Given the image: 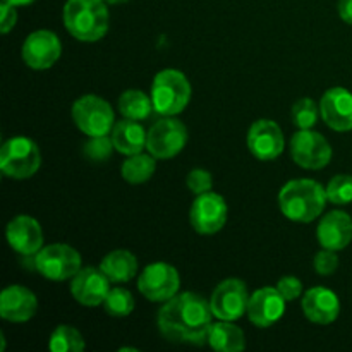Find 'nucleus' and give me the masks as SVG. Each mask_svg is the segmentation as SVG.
I'll list each match as a JSON object with an SVG mask.
<instances>
[{"instance_id": "nucleus-12", "label": "nucleus", "mask_w": 352, "mask_h": 352, "mask_svg": "<svg viewBox=\"0 0 352 352\" xmlns=\"http://www.w3.org/2000/svg\"><path fill=\"white\" fill-rule=\"evenodd\" d=\"M227 203L223 196L208 191L196 196L189 210L191 227L201 236H213L220 232L227 222Z\"/></svg>"}, {"instance_id": "nucleus-16", "label": "nucleus", "mask_w": 352, "mask_h": 352, "mask_svg": "<svg viewBox=\"0 0 352 352\" xmlns=\"http://www.w3.org/2000/svg\"><path fill=\"white\" fill-rule=\"evenodd\" d=\"M285 302L277 287H261L251 294L246 315L254 327L268 329L284 316Z\"/></svg>"}, {"instance_id": "nucleus-13", "label": "nucleus", "mask_w": 352, "mask_h": 352, "mask_svg": "<svg viewBox=\"0 0 352 352\" xmlns=\"http://www.w3.org/2000/svg\"><path fill=\"white\" fill-rule=\"evenodd\" d=\"M62 43L54 31L38 30L28 34L24 40L21 55L28 67L34 71H45L55 65V62L60 58Z\"/></svg>"}, {"instance_id": "nucleus-32", "label": "nucleus", "mask_w": 352, "mask_h": 352, "mask_svg": "<svg viewBox=\"0 0 352 352\" xmlns=\"http://www.w3.org/2000/svg\"><path fill=\"white\" fill-rule=\"evenodd\" d=\"M186 184H188L189 191L195 192V195L198 196L203 195V192L212 191L213 177L208 170H205V168H192L188 174Z\"/></svg>"}, {"instance_id": "nucleus-9", "label": "nucleus", "mask_w": 352, "mask_h": 352, "mask_svg": "<svg viewBox=\"0 0 352 352\" xmlns=\"http://www.w3.org/2000/svg\"><path fill=\"white\" fill-rule=\"evenodd\" d=\"M289 150H291V157L296 165L306 168V170H320V168L327 167L333 155L327 138L313 129H299L291 138Z\"/></svg>"}, {"instance_id": "nucleus-11", "label": "nucleus", "mask_w": 352, "mask_h": 352, "mask_svg": "<svg viewBox=\"0 0 352 352\" xmlns=\"http://www.w3.org/2000/svg\"><path fill=\"white\" fill-rule=\"evenodd\" d=\"M251 294L239 278H226L220 282L210 298V306L217 320L236 322L248 313Z\"/></svg>"}, {"instance_id": "nucleus-38", "label": "nucleus", "mask_w": 352, "mask_h": 352, "mask_svg": "<svg viewBox=\"0 0 352 352\" xmlns=\"http://www.w3.org/2000/svg\"><path fill=\"white\" fill-rule=\"evenodd\" d=\"M107 3H110V6H117V3H124V2H129V0H105Z\"/></svg>"}, {"instance_id": "nucleus-7", "label": "nucleus", "mask_w": 352, "mask_h": 352, "mask_svg": "<svg viewBox=\"0 0 352 352\" xmlns=\"http://www.w3.org/2000/svg\"><path fill=\"white\" fill-rule=\"evenodd\" d=\"M38 274L48 280L64 282L81 270V254L69 244L55 243L43 246L33 256Z\"/></svg>"}, {"instance_id": "nucleus-28", "label": "nucleus", "mask_w": 352, "mask_h": 352, "mask_svg": "<svg viewBox=\"0 0 352 352\" xmlns=\"http://www.w3.org/2000/svg\"><path fill=\"white\" fill-rule=\"evenodd\" d=\"M134 306H136V302H134L133 294L124 287H112L105 301H103L105 311L110 316H117V318L129 316L134 311Z\"/></svg>"}, {"instance_id": "nucleus-33", "label": "nucleus", "mask_w": 352, "mask_h": 352, "mask_svg": "<svg viewBox=\"0 0 352 352\" xmlns=\"http://www.w3.org/2000/svg\"><path fill=\"white\" fill-rule=\"evenodd\" d=\"M313 267H315L316 274L323 275V277H329V275L336 274V270L339 268V256H337V251L325 250V248H323L320 253L315 254Z\"/></svg>"}, {"instance_id": "nucleus-25", "label": "nucleus", "mask_w": 352, "mask_h": 352, "mask_svg": "<svg viewBox=\"0 0 352 352\" xmlns=\"http://www.w3.org/2000/svg\"><path fill=\"white\" fill-rule=\"evenodd\" d=\"M117 107H119L120 116L133 120L148 119V117L151 116V112L155 110L151 96L146 95L144 91H141V89H126V91L119 96Z\"/></svg>"}, {"instance_id": "nucleus-17", "label": "nucleus", "mask_w": 352, "mask_h": 352, "mask_svg": "<svg viewBox=\"0 0 352 352\" xmlns=\"http://www.w3.org/2000/svg\"><path fill=\"white\" fill-rule=\"evenodd\" d=\"M6 237L9 246L23 256H34L43 248V229L30 215H17L7 223Z\"/></svg>"}, {"instance_id": "nucleus-20", "label": "nucleus", "mask_w": 352, "mask_h": 352, "mask_svg": "<svg viewBox=\"0 0 352 352\" xmlns=\"http://www.w3.org/2000/svg\"><path fill=\"white\" fill-rule=\"evenodd\" d=\"M301 308L306 318L316 325H330L340 315L339 296L327 287H313L306 291Z\"/></svg>"}, {"instance_id": "nucleus-19", "label": "nucleus", "mask_w": 352, "mask_h": 352, "mask_svg": "<svg viewBox=\"0 0 352 352\" xmlns=\"http://www.w3.org/2000/svg\"><path fill=\"white\" fill-rule=\"evenodd\" d=\"M38 311V299L24 285H9L0 294V316L7 322H30Z\"/></svg>"}, {"instance_id": "nucleus-29", "label": "nucleus", "mask_w": 352, "mask_h": 352, "mask_svg": "<svg viewBox=\"0 0 352 352\" xmlns=\"http://www.w3.org/2000/svg\"><path fill=\"white\" fill-rule=\"evenodd\" d=\"M291 117L298 129H313L318 122V117H322L320 116V103L316 105L315 100L311 98H299L292 105Z\"/></svg>"}, {"instance_id": "nucleus-5", "label": "nucleus", "mask_w": 352, "mask_h": 352, "mask_svg": "<svg viewBox=\"0 0 352 352\" xmlns=\"http://www.w3.org/2000/svg\"><path fill=\"white\" fill-rule=\"evenodd\" d=\"M41 151L33 140L26 136L10 138L0 150V170L6 177L30 179L40 170Z\"/></svg>"}, {"instance_id": "nucleus-18", "label": "nucleus", "mask_w": 352, "mask_h": 352, "mask_svg": "<svg viewBox=\"0 0 352 352\" xmlns=\"http://www.w3.org/2000/svg\"><path fill=\"white\" fill-rule=\"evenodd\" d=\"M320 116L337 133L352 131V93L346 88H330L320 100Z\"/></svg>"}, {"instance_id": "nucleus-10", "label": "nucleus", "mask_w": 352, "mask_h": 352, "mask_svg": "<svg viewBox=\"0 0 352 352\" xmlns=\"http://www.w3.org/2000/svg\"><path fill=\"white\" fill-rule=\"evenodd\" d=\"M138 289L151 302H165L179 294L181 275L172 265L158 261L144 268L138 277Z\"/></svg>"}, {"instance_id": "nucleus-14", "label": "nucleus", "mask_w": 352, "mask_h": 352, "mask_svg": "<svg viewBox=\"0 0 352 352\" xmlns=\"http://www.w3.org/2000/svg\"><path fill=\"white\" fill-rule=\"evenodd\" d=\"M248 150L261 162H272L285 150V138L275 120L260 119L248 131Z\"/></svg>"}, {"instance_id": "nucleus-21", "label": "nucleus", "mask_w": 352, "mask_h": 352, "mask_svg": "<svg viewBox=\"0 0 352 352\" xmlns=\"http://www.w3.org/2000/svg\"><path fill=\"white\" fill-rule=\"evenodd\" d=\"M316 239L325 250H346L352 241V219L349 213L340 210L327 213L318 223Z\"/></svg>"}, {"instance_id": "nucleus-26", "label": "nucleus", "mask_w": 352, "mask_h": 352, "mask_svg": "<svg viewBox=\"0 0 352 352\" xmlns=\"http://www.w3.org/2000/svg\"><path fill=\"white\" fill-rule=\"evenodd\" d=\"M155 170H157V158L151 153L146 155L143 151L127 157V160H124L122 167H120L122 179L129 184H143L148 179H151Z\"/></svg>"}, {"instance_id": "nucleus-2", "label": "nucleus", "mask_w": 352, "mask_h": 352, "mask_svg": "<svg viewBox=\"0 0 352 352\" xmlns=\"http://www.w3.org/2000/svg\"><path fill=\"white\" fill-rule=\"evenodd\" d=\"M327 191L313 179H292L278 192V206L285 219L309 223L318 219L327 205Z\"/></svg>"}, {"instance_id": "nucleus-31", "label": "nucleus", "mask_w": 352, "mask_h": 352, "mask_svg": "<svg viewBox=\"0 0 352 352\" xmlns=\"http://www.w3.org/2000/svg\"><path fill=\"white\" fill-rule=\"evenodd\" d=\"M116 150L112 143V138L107 136H93L82 148V153L91 162H105L112 157V151Z\"/></svg>"}, {"instance_id": "nucleus-3", "label": "nucleus", "mask_w": 352, "mask_h": 352, "mask_svg": "<svg viewBox=\"0 0 352 352\" xmlns=\"http://www.w3.org/2000/svg\"><path fill=\"white\" fill-rule=\"evenodd\" d=\"M62 17L69 34L86 43L102 40L110 26L105 0H67Z\"/></svg>"}, {"instance_id": "nucleus-30", "label": "nucleus", "mask_w": 352, "mask_h": 352, "mask_svg": "<svg viewBox=\"0 0 352 352\" xmlns=\"http://www.w3.org/2000/svg\"><path fill=\"white\" fill-rule=\"evenodd\" d=\"M325 191L327 199L333 205H349V203H352V175H336L329 181Z\"/></svg>"}, {"instance_id": "nucleus-36", "label": "nucleus", "mask_w": 352, "mask_h": 352, "mask_svg": "<svg viewBox=\"0 0 352 352\" xmlns=\"http://www.w3.org/2000/svg\"><path fill=\"white\" fill-rule=\"evenodd\" d=\"M339 16L344 23L352 24V0H339Z\"/></svg>"}, {"instance_id": "nucleus-6", "label": "nucleus", "mask_w": 352, "mask_h": 352, "mask_svg": "<svg viewBox=\"0 0 352 352\" xmlns=\"http://www.w3.org/2000/svg\"><path fill=\"white\" fill-rule=\"evenodd\" d=\"M72 120L86 136H107L116 124L113 110L107 100L96 95H85L72 105Z\"/></svg>"}, {"instance_id": "nucleus-27", "label": "nucleus", "mask_w": 352, "mask_h": 352, "mask_svg": "<svg viewBox=\"0 0 352 352\" xmlns=\"http://www.w3.org/2000/svg\"><path fill=\"white\" fill-rule=\"evenodd\" d=\"M85 347L82 333L71 325H58L48 340V349L52 352H81Z\"/></svg>"}, {"instance_id": "nucleus-35", "label": "nucleus", "mask_w": 352, "mask_h": 352, "mask_svg": "<svg viewBox=\"0 0 352 352\" xmlns=\"http://www.w3.org/2000/svg\"><path fill=\"white\" fill-rule=\"evenodd\" d=\"M17 23V10L16 6H10V3L2 2L0 6V31L2 34H7Z\"/></svg>"}, {"instance_id": "nucleus-23", "label": "nucleus", "mask_w": 352, "mask_h": 352, "mask_svg": "<svg viewBox=\"0 0 352 352\" xmlns=\"http://www.w3.org/2000/svg\"><path fill=\"white\" fill-rule=\"evenodd\" d=\"M100 268L110 278V282L126 284V282L133 280L136 277L140 263H138V258L131 251L116 250L103 256Z\"/></svg>"}, {"instance_id": "nucleus-24", "label": "nucleus", "mask_w": 352, "mask_h": 352, "mask_svg": "<svg viewBox=\"0 0 352 352\" xmlns=\"http://www.w3.org/2000/svg\"><path fill=\"white\" fill-rule=\"evenodd\" d=\"M208 344L219 352H241L246 349L244 332L234 322L219 320L213 323L208 333Z\"/></svg>"}, {"instance_id": "nucleus-37", "label": "nucleus", "mask_w": 352, "mask_h": 352, "mask_svg": "<svg viewBox=\"0 0 352 352\" xmlns=\"http://www.w3.org/2000/svg\"><path fill=\"white\" fill-rule=\"evenodd\" d=\"M2 2H7L10 3V6L19 7V6H30V3H33L34 0H2Z\"/></svg>"}, {"instance_id": "nucleus-15", "label": "nucleus", "mask_w": 352, "mask_h": 352, "mask_svg": "<svg viewBox=\"0 0 352 352\" xmlns=\"http://www.w3.org/2000/svg\"><path fill=\"white\" fill-rule=\"evenodd\" d=\"M110 292V278L103 274L102 268H81L71 278V294L79 305L95 308L103 305Z\"/></svg>"}, {"instance_id": "nucleus-8", "label": "nucleus", "mask_w": 352, "mask_h": 352, "mask_svg": "<svg viewBox=\"0 0 352 352\" xmlns=\"http://www.w3.org/2000/svg\"><path fill=\"white\" fill-rule=\"evenodd\" d=\"M188 129L174 117H162L148 129L146 150L157 160H170L184 150Z\"/></svg>"}, {"instance_id": "nucleus-1", "label": "nucleus", "mask_w": 352, "mask_h": 352, "mask_svg": "<svg viewBox=\"0 0 352 352\" xmlns=\"http://www.w3.org/2000/svg\"><path fill=\"white\" fill-rule=\"evenodd\" d=\"M213 318L210 301L195 292H182L164 302L157 323L162 336L170 342L203 346L208 342Z\"/></svg>"}, {"instance_id": "nucleus-22", "label": "nucleus", "mask_w": 352, "mask_h": 352, "mask_svg": "<svg viewBox=\"0 0 352 352\" xmlns=\"http://www.w3.org/2000/svg\"><path fill=\"white\" fill-rule=\"evenodd\" d=\"M110 138H112L113 146H116L119 153L131 157V155L141 153L146 148L148 131H144L140 120L126 119L124 117L122 120L113 124Z\"/></svg>"}, {"instance_id": "nucleus-4", "label": "nucleus", "mask_w": 352, "mask_h": 352, "mask_svg": "<svg viewBox=\"0 0 352 352\" xmlns=\"http://www.w3.org/2000/svg\"><path fill=\"white\" fill-rule=\"evenodd\" d=\"M192 88L184 72L177 69H164L158 72L151 85V100L155 112L162 117H174L184 112L191 102Z\"/></svg>"}, {"instance_id": "nucleus-34", "label": "nucleus", "mask_w": 352, "mask_h": 352, "mask_svg": "<svg viewBox=\"0 0 352 352\" xmlns=\"http://www.w3.org/2000/svg\"><path fill=\"white\" fill-rule=\"evenodd\" d=\"M275 287L284 296L285 301H296V299L302 296V282L298 277H294V275H285V277H282Z\"/></svg>"}]
</instances>
